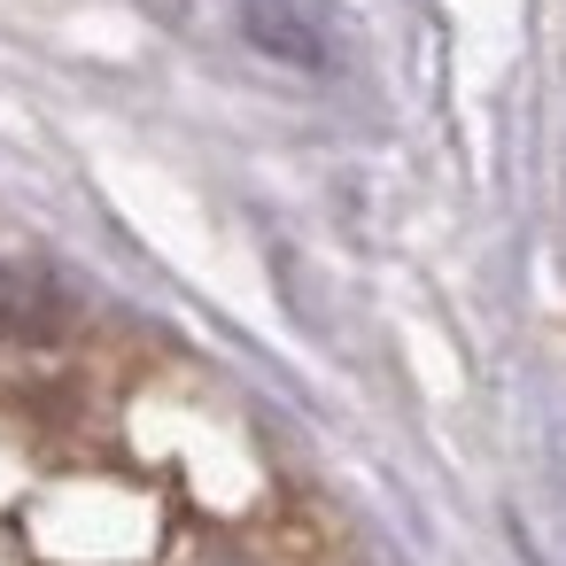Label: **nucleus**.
<instances>
[{
	"instance_id": "1",
	"label": "nucleus",
	"mask_w": 566,
	"mask_h": 566,
	"mask_svg": "<svg viewBox=\"0 0 566 566\" xmlns=\"http://www.w3.org/2000/svg\"><path fill=\"white\" fill-rule=\"evenodd\" d=\"M71 318H78V295L55 264H32V256L0 264V334L9 342H63Z\"/></svg>"
},
{
	"instance_id": "2",
	"label": "nucleus",
	"mask_w": 566,
	"mask_h": 566,
	"mask_svg": "<svg viewBox=\"0 0 566 566\" xmlns=\"http://www.w3.org/2000/svg\"><path fill=\"white\" fill-rule=\"evenodd\" d=\"M241 32H249L272 63H287V71H326V63H334L326 32H318V17H311V0H241Z\"/></svg>"
}]
</instances>
